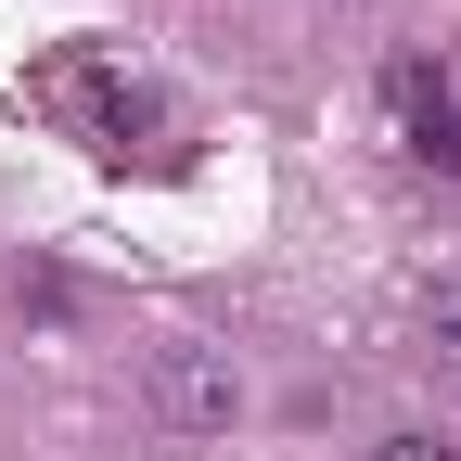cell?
I'll return each instance as SVG.
<instances>
[{"label":"cell","instance_id":"3","mask_svg":"<svg viewBox=\"0 0 461 461\" xmlns=\"http://www.w3.org/2000/svg\"><path fill=\"white\" fill-rule=\"evenodd\" d=\"M384 103H397V129H411V167L461 180V90L423 65V51H397V65H384Z\"/></svg>","mask_w":461,"mask_h":461},{"label":"cell","instance_id":"2","mask_svg":"<svg viewBox=\"0 0 461 461\" xmlns=\"http://www.w3.org/2000/svg\"><path fill=\"white\" fill-rule=\"evenodd\" d=\"M141 397H154V423H180V436H230V411H244V384H230L218 346H154Z\"/></svg>","mask_w":461,"mask_h":461},{"label":"cell","instance_id":"1","mask_svg":"<svg viewBox=\"0 0 461 461\" xmlns=\"http://www.w3.org/2000/svg\"><path fill=\"white\" fill-rule=\"evenodd\" d=\"M26 90H39L51 115H77L90 141H141L154 115H167V103H154V90H141L129 65H115V51H51V65H39Z\"/></svg>","mask_w":461,"mask_h":461},{"label":"cell","instance_id":"5","mask_svg":"<svg viewBox=\"0 0 461 461\" xmlns=\"http://www.w3.org/2000/svg\"><path fill=\"white\" fill-rule=\"evenodd\" d=\"M372 461H448V448H436V436H384Z\"/></svg>","mask_w":461,"mask_h":461},{"label":"cell","instance_id":"4","mask_svg":"<svg viewBox=\"0 0 461 461\" xmlns=\"http://www.w3.org/2000/svg\"><path fill=\"white\" fill-rule=\"evenodd\" d=\"M423 346L461 372V282H436V295H423Z\"/></svg>","mask_w":461,"mask_h":461}]
</instances>
